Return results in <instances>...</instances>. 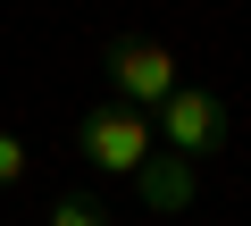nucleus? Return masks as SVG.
Segmentation results:
<instances>
[{
	"mask_svg": "<svg viewBox=\"0 0 251 226\" xmlns=\"http://www.w3.org/2000/svg\"><path fill=\"white\" fill-rule=\"evenodd\" d=\"M109 84H117L126 109H159L184 75H176V50H168V42H151V34H117V42H109Z\"/></svg>",
	"mask_w": 251,
	"mask_h": 226,
	"instance_id": "nucleus-1",
	"label": "nucleus"
},
{
	"mask_svg": "<svg viewBox=\"0 0 251 226\" xmlns=\"http://www.w3.org/2000/svg\"><path fill=\"white\" fill-rule=\"evenodd\" d=\"M75 143H84V159H92L100 176H134V168L151 159V118L126 109V100H109V109H92V118L75 126Z\"/></svg>",
	"mask_w": 251,
	"mask_h": 226,
	"instance_id": "nucleus-2",
	"label": "nucleus"
},
{
	"mask_svg": "<svg viewBox=\"0 0 251 226\" xmlns=\"http://www.w3.org/2000/svg\"><path fill=\"white\" fill-rule=\"evenodd\" d=\"M159 134H168V151H184V159H209V151H226V143H234L226 100H218V92H201V84H176V92L159 100Z\"/></svg>",
	"mask_w": 251,
	"mask_h": 226,
	"instance_id": "nucleus-3",
	"label": "nucleus"
},
{
	"mask_svg": "<svg viewBox=\"0 0 251 226\" xmlns=\"http://www.w3.org/2000/svg\"><path fill=\"white\" fill-rule=\"evenodd\" d=\"M126 184H134V201H143V209H159V218L193 209V159H184V151H151Z\"/></svg>",
	"mask_w": 251,
	"mask_h": 226,
	"instance_id": "nucleus-4",
	"label": "nucleus"
},
{
	"mask_svg": "<svg viewBox=\"0 0 251 226\" xmlns=\"http://www.w3.org/2000/svg\"><path fill=\"white\" fill-rule=\"evenodd\" d=\"M50 226H109V209H100V193H59Z\"/></svg>",
	"mask_w": 251,
	"mask_h": 226,
	"instance_id": "nucleus-5",
	"label": "nucleus"
},
{
	"mask_svg": "<svg viewBox=\"0 0 251 226\" xmlns=\"http://www.w3.org/2000/svg\"><path fill=\"white\" fill-rule=\"evenodd\" d=\"M17 184H25V143L0 134V193H17Z\"/></svg>",
	"mask_w": 251,
	"mask_h": 226,
	"instance_id": "nucleus-6",
	"label": "nucleus"
}]
</instances>
